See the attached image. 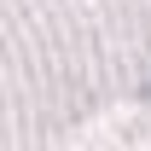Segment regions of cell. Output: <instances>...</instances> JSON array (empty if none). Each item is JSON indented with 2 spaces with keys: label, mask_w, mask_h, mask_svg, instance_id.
<instances>
[{
  "label": "cell",
  "mask_w": 151,
  "mask_h": 151,
  "mask_svg": "<svg viewBox=\"0 0 151 151\" xmlns=\"http://www.w3.org/2000/svg\"><path fill=\"white\" fill-rule=\"evenodd\" d=\"M145 99H151V87H145Z\"/></svg>",
  "instance_id": "1"
}]
</instances>
